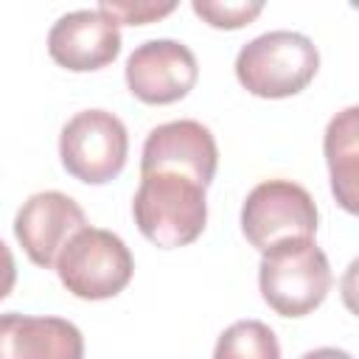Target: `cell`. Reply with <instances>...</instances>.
Here are the masks:
<instances>
[{"label": "cell", "mask_w": 359, "mask_h": 359, "mask_svg": "<svg viewBox=\"0 0 359 359\" xmlns=\"http://www.w3.org/2000/svg\"><path fill=\"white\" fill-rule=\"evenodd\" d=\"M132 216L143 238H149L154 247H185L196 241L205 230V188L171 171L140 174V185L132 199Z\"/></svg>", "instance_id": "1"}, {"label": "cell", "mask_w": 359, "mask_h": 359, "mask_svg": "<svg viewBox=\"0 0 359 359\" xmlns=\"http://www.w3.org/2000/svg\"><path fill=\"white\" fill-rule=\"evenodd\" d=\"M331 264L314 238H289L261 252V297L280 317L311 314L331 292Z\"/></svg>", "instance_id": "2"}, {"label": "cell", "mask_w": 359, "mask_h": 359, "mask_svg": "<svg viewBox=\"0 0 359 359\" xmlns=\"http://www.w3.org/2000/svg\"><path fill=\"white\" fill-rule=\"evenodd\" d=\"M320 70L317 45L297 31H266L236 56L238 84L258 98H289L303 93Z\"/></svg>", "instance_id": "3"}, {"label": "cell", "mask_w": 359, "mask_h": 359, "mask_svg": "<svg viewBox=\"0 0 359 359\" xmlns=\"http://www.w3.org/2000/svg\"><path fill=\"white\" fill-rule=\"evenodd\" d=\"M135 272V258L121 236L104 227H81L59 252L56 275L79 300H107L121 294Z\"/></svg>", "instance_id": "4"}, {"label": "cell", "mask_w": 359, "mask_h": 359, "mask_svg": "<svg viewBox=\"0 0 359 359\" xmlns=\"http://www.w3.org/2000/svg\"><path fill=\"white\" fill-rule=\"evenodd\" d=\"M129 157V132L109 109L76 112L59 135V160L70 177L87 185L112 182Z\"/></svg>", "instance_id": "5"}, {"label": "cell", "mask_w": 359, "mask_h": 359, "mask_svg": "<svg viewBox=\"0 0 359 359\" xmlns=\"http://www.w3.org/2000/svg\"><path fill=\"white\" fill-rule=\"evenodd\" d=\"M241 233L261 252L289 238H314L317 205L292 180H264L241 205Z\"/></svg>", "instance_id": "6"}, {"label": "cell", "mask_w": 359, "mask_h": 359, "mask_svg": "<svg viewBox=\"0 0 359 359\" xmlns=\"http://www.w3.org/2000/svg\"><path fill=\"white\" fill-rule=\"evenodd\" d=\"M123 76L137 101L163 107L182 101L194 90L199 65L188 45L177 39H149L129 53Z\"/></svg>", "instance_id": "7"}, {"label": "cell", "mask_w": 359, "mask_h": 359, "mask_svg": "<svg viewBox=\"0 0 359 359\" xmlns=\"http://www.w3.org/2000/svg\"><path fill=\"white\" fill-rule=\"evenodd\" d=\"M216 165H219V146L213 132L191 118L154 126L143 143L140 174L171 171L208 188L216 177Z\"/></svg>", "instance_id": "8"}, {"label": "cell", "mask_w": 359, "mask_h": 359, "mask_svg": "<svg viewBox=\"0 0 359 359\" xmlns=\"http://www.w3.org/2000/svg\"><path fill=\"white\" fill-rule=\"evenodd\" d=\"M87 227L84 210L79 202L62 191H39L22 202V208L14 216V236L31 264L50 269L56 266V258L62 247Z\"/></svg>", "instance_id": "9"}, {"label": "cell", "mask_w": 359, "mask_h": 359, "mask_svg": "<svg viewBox=\"0 0 359 359\" xmlns=\"http://www.w3.org/2000/svg\"><path fill=\"white\" fill-rule=\"evenodd\" d=\"M50 59L73 73L101 70L121 53V31L98 8L62 14L48 31Z\"/></svg>", "instance_id": "10"}, {"label": "cell", "mask_w": 359, "mask_h": 359, "mask_svg": "<svg viewBox=\"0 0 359 359\" xmlns=\"http://www.w3.org/2000/svg\"><path fill=\"white\" fill-rule=\"evenodd\" d=\"M0 359H84V337L65 317L0 314Z\"/></svg>", "instance_id": "11"}, {"label": "cell", "mask_w": 359, "mask_h": 359, "mask_svg": "<svg viewBox=\"0 0 359 359\" xmlns=\"http://www.w3.org/2000/svg\"><path fill=\"white\" fill-rule=\"evenodd\" d=\"M323 149H325L331 191L337 202L348 213H356V177H359V109L356 107H348L328 121Z\"/></svg>", "instance_id": "12"}, {"label": "cell", "mask_w": 359, "mask_h": 359, "mask_svg": "<svg viewBox=\"0 0 359 359\" xmlns=\"http://www.w3.org/2000/svg\"><path fill=\"white\" fill-rule=\"evenodd\" d=\"M213 359H280V345L266 323L238 320L219 334Z\"/></svg>", "instance_id": "13"}, {"label": "cell", "mask_w": 359, "mask_h": 359, "mask_svg": "<svg viewBox=\"0 0 359 359\" xmlns=\"http://www.w3.org/2000/svg\"><path fill=\"white\" fill-rule=\"evenodd\" d=\"M194 14L202 17L210 28H224V31H236L250 25L261 11L264 3H219V0H194L191 3Z\"/></svg>", "instance_id": "14"}, {"label": "cell", "mask_w": 359, "mask_h": 359, "mask_svg": "<svg viewBox=\"0 0 359 359\" xmlns=\"http://www.w3.org/2000/svg\"><path fill=\"white\" fill-rule=\"evenodd\" d=\"M177 3H151V0H104L98 11L115 25H149L168 17Z\"/></svg>", "instance_id": "15"}, {"label": "cell", "mask_w": 359, "mask_h": 359, "mask_svg": "<svg viewBox=\"0 0 359 359\" xmlns=\"http://www.w3.org/2000/svg\"><path fill=\"white\" fill-rule=\"evenodd\" d=\"M14 283H17V264H14L8 244L0 238V300L11 294Z\"/></svg>", "instance_id": "16"}, {"label": "cell", "mask_w": 359, "mask_h": 359, "mask_svg": "<svg viewBox=\"0 0 359 359\" xmlns=\"http://www.w3.org/2000/svg\"><path fill=\"white\" fill-rule=\"evenodd\" d=\"M300 359H353V356L342 348H314V351L303 353Z\"/></svg>", "instance_id": "17"}]
</instances>
